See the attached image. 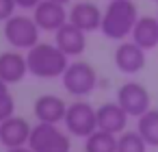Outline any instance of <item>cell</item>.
<instances>
[{
	"mask_svg": "<svg viewBox=\"0 0 158 152\" xmlns=\"http://www.w3.org/2000/svg\"><path fill=\"white\" fill-rule=\"evenodd\" d=\"M139 20V7L134 0H110L102 15V35L113 41H123L132 35V28Z\"/></svg>",
	"mask_w": 158,
	"mask_h": 152,
	"instance_id": "cell-1",
	"label": "cell"
},
{
	"mask_svg": "<svg viewBox=\"0 0 158 152\" xmlns=\"http://www.w3.org/2000/svg\"><path fill=\"white\" fill-rule=\"evenodd\" d=\"M28 74L37 78H61L69 65V57L56 46L48 41H39L31 50H26Z\"/></svg>",
	"mask_w": 158,
	"mask_h": 152,
	"instance_id": "cell-2",
	"label": "cell"
},
{
	"mask_svg": "<svg viewBox=\"0 0 158 152\" xmlns=\"http://www.w3.org/2000/svg\"><path fill=\"white\" fill-rule=\"evenodd\" d=\"M98 72L91 63L87 61H72L67 65V70L61 76V83L65 87V91L74 98H87L95 91L98 87Z\"/></svg>",
	"mask_w": 158,
	"mask_h": 152,
	"instance_id": "cell-3",
	"label": "cell"
},
{
	"mask_svg": "<svg viewBox=\"0 0 158 152\" xmlns=\"http://www.w3.org/2000/svg\"><path fill=\"white\" fill-rule=\"evenodd\" d=\"M28 148L33 152H72L69 132L59 128V124L37 122L31 130Z\"/></svg>",
	"mask_w": 158,
	"mask_h": 152,
	"instance_id": "cell-4",
	"label": "cell"
},
{
	"mask_svg": "<svg viewBox=\"0 0 158 152\" xmlns=\"http://www.w3.org/2000/svg\"><path fill=\"white\" fill-rule=\"evenodd\" d=\"M5 39L13 50H31L33 46L39 44V33L41 28L31 15H11L5 22Z\"/></svg>",
	"mask_w": 158,
	"mask_h": 152,
	"instance_id": "cell-5",
	"label": "cell"
},
{
	"mask_svg": "<svg viewBox=\"0 0 158 152\" xmlns=\"http://www.w3.org/2000/svg\"><path fill=\"white\" fill-rule=\"evenodd\" d=\"M63 124H65V130L69 135L87 139L93 130H98V109L85 100L72 102V104H67V113H65Z\"/></svg>",
	"mask_w": 158,
	"mask_h": 152,
	"instance_id": "cell-6",
	"label": "cell"
},
{
	"mask_svg": "<svg viewBox=\"0 0 158 152\" xmlns=\"http://www.w3.org/2000/svg\"><path fill=\"white\" fill-rule=\"evenodd\" d=\"M115 100L130 117H141L145 111L152 109V96H149L147 87L136 80H128V83L119 85Z\"/></svg>",
	"mask_w": 158,
	"mask_h": 152,
	"instance_id": "cell-7",
	"label": "cell"
},
{
	"mask_svg": "<svg viewBox=\"0 0 158 152\" xmlns=\"http://www.w3.org/2000/svg\"><path fill=\"white\" fill-rule=\"evenodd\" d=\"M33 20L37 22V26L41 31L56 33L69 20V11L65 9V5L56 2V0H41V2L33 9Z\"/></svg>",
	"mask_w": 158,
	"mask_h": 152,
	"instance_id": "cell-8",
	"label": "cell"
},
{
	"mask_svg": "<svg viewBox=\"0 0 158 152\" xmlns=\"http://www.w3.org/2000/svg\"><path fill=\"white\" fill-rule=\"evenodd\" d=\"M115 67L123 74H139L145 63H147V50H143L141 46H136L132 39L130 41H119V46L115 48Z\"/></svg>",
	"mask_w": 158,
	"mask_h": 152,
	"instance_id": "cell-9",
	"label": "cell"
},
{
	"mask_svg": "<svg viewBox=\"0 0 158 152\" xmlns=\"http://www.w3.org/2000/svg\"><path fill=\"white\" fill-rule=\"evenodd\" d=\"M31 122L20 117V115H11L7 119L0 122V143L5 148H20V145H28L31 139Z\"/></svg>",
	"mask_w": 158,
	"mask_h": 152,
	"instance_id": "cell-10",
	"label": "cell"
},
{
	"mask_svg": "<svg viewBox=\"0 0 158 152\" xmlns=\"http://www.w3.org/2000/svg\"><path fill=\"white\" fill-rule=\"evenodd\" d=\"M102 15L104 11L91 2V0H80V2H74L72 9H69V22L74 26H78L80 31L85 33H93V31H100L102 26Z\"/></svg>",
	"mask_w": 158,
	"mask_h": 152,
	"instance_id": "cell-11",
	"label": "cell"
},
{
	"mask_svg": "<svg viewBox=\"0 0 158 152\" xmlns=\"http://www.w3.org/2000/svg\"><path fill=\"white\" fill-rule=\"evenodd\" d=\"M33 113H35L37 122L61 124L65 119V113H67V102L61 96H56V93H44V96H39L35 100Z\"/></svg>",
	"mask_w": 158,
	"mask_h": 152,
	"instance_id": "cell-12",
	"label": "cell"
},
{
	"mask_svg": "<svg viewBox=\"0 0 158 152\" xmlns=\"http://www.w3.org/2000/svg\"><path fill=\"white\" fill-rule=\"evenodd\" d=\"M54 44L67 54V57H78L87 48V33L74 26L69 20L54 33Z\"/></svg>",
	"mask_w": 158,
	"mask_h": 152,
	"instance_id": "cell-13",
	"label": "cell"
},
{
	"mask_svg": "<svg viewBox=\"0 0 158 152\" xmlns=\"http://www.w3.org/2000/svg\"><path fill=\"white\" fill-rule=\"evenodd\" d=\"M26 74H28L26 54H22L20 50H5V52H0V78H2L7 85L20 83Z\"/></svg>",
	"mask_w": 158,
	"mask_h": 152,
	"instance_id": "cell-14",
	"label": "cell"
},
{
	"mask_svg": "<svg viewBox=\"0 0 158 152\" xmlns=\"http://www.w3.org/2000/svg\"><path fill=\"white\" fill-rule=\"evenodd\" d=\"M130 115L115 102H104L102 106H98V128L113 132V135H121L128 126Z\"/></svg>",
	"mask_w": 158,
	"mask_h": 152,
	"instance_id": "cell-15",
	"label": "cell"
},
{
	"mask_svg": "<svg viewBox=\"0 0 158 152\" xmlns=\"http://www.w3.org/2000/svg\"><path fill=\"white\" fill-rule=\"evenodd\" d=\"M130 39L141 46L143 50H154L158 46V18L154 15H141L132 28Z\"/></svg>",
	"mask_w": 158,
	"mask_h": 152,
	"instance_id": "cell-16",
	"label": "cell"
},
{
	"mask_svg": "<svg viewBox=\"0 0 158 152\" xmlns=\"http://www.w3.org/2000/svg\"><path fill=\"white\" fill-rule=\"evenodd\" d=\"M136 130L149 148H158V109H149L136 117Z\"/></svg>",
	"mask_w": 158,
	"mask_h": 152,
	"instance_id": "cell-17",
	"label": "cell"
},
{
	"mask_svg": "<svg viewBox=\"0 0 158 152\" xmlns=\"http://www.w3.org/2000/svg\"><path fill=\"white\" fill-rule=\"evenodd\" d=\"M85 152H117V135L106 130H93L85 139Z\"/></svg>",
	"mask_w": 158,
	"mask_h": 152,
	"instance_id": "cell-18",
	"label": "cell"
},
{
	"mask_svg": "<svg viewBox=\"0 0 158 152\" xmlns=\"http://www.w3.org/2000/svg\"><path fill=\"white\" fill-rule=\"evenodd\" d=\"M145 139L139 135V130H123L117 135V152H147Z\"/></svg>",
	"mask_w": 158,
	"mask_h": 152,
	"instance_id": "cell-19",
	"label": "cell"
},
{
	"mask_svg": "<svg viewBox=\"0 0 158 152\" xmlns=\"http://www.w3.org/2000/svg\"><path fill=\"white\" fill-rule=\"evenodd\" d=\"M15 115V100H13V93L9 89V85L0 78V122Z\"/></svg>",
	"mask_w": 158,
	"mask_h": 152,
	"instance_id": "cell-20",
	"label": "cell"
},
{
	"mask_svg": "<svg viewBox=\"0 0 158 152\" xmlns=\"http://www.w3.org/2000/svg\"><path fill=\"white\" fill-rule=\"evenodd\" d=\"M15 15V0H0V22H7Z\"/></svg>",
	"mask_w": 158,
	"mask_h": 152,
	"instance_id": "cell-21",
	"label": "cell"
},
{
	"mask_svg": "<svg viewBox=\"0 0 158 152\" xmlns=\"http://www.w3.org/2000/svg\"><path fill=\"white\" fill-rule=\"evenodd\" d=\"M39 2L41 0H15V7H20V9H35Z\"/></svg>",
	"mask_w": 158,
	"mask_h": 152,
	"instance_id": "cell-22",
	"label": "cell"
},
{
	"mask_svg": "<svg viewBox=\"0 0 158 152\" xmlns=\"http://www.w3.org/2000/svg\"><path fill=\"white\" fill-rule=\"evenodd\" d=\"M7 152H33L28 145H20V148H7Z\"/></svg>",
	"mask_w": 158,
	"mask_h": 152,
	"instance_id": "cell-23",
	"label": "cell"
},
{
	"mask_svg": "<svg viewBox=\"0 0 158 152\" xmlns=\"http://www.w3.org/2000/svg\"><path fill=\"white\" fill-rule=\"evenodd\" d=\"M56 2H61V5H65V7H67V5L72 2V0H56Z\"/></svg>",
	"mask_w": 158,
	"mask_h": 152,
	"instance_id": "cell-24",
	"label": "cell"
},
{
	"mask_svg": "<svg viewBox=\"0 0 158 152\" xmlns=\"http://www.w3.org/2000/svg\"><path fill=\"white\" fill-rule=\"evenodd\" d=\"M154 2H158V0H154Z\"/></svg>",
	"mask_w": 158,
	"mask_h": 152,
	"instance_id": "cell-25",
	"label": "cell"
},
{
	"mask_svg": "<svg viewBox=\"0 0 158 152\" xmlns=\"http://www.w3.org/2000/svg\"><path fill=\"white\" fill-rule=\"evenodd\" d=\"M156 18H158V15H156Z\"/></svg>",
	"mask_w": 158,
	"mask_h": 152,
	"instance_id": "cell-26",
	"label": "cell"
}]
</instances>
